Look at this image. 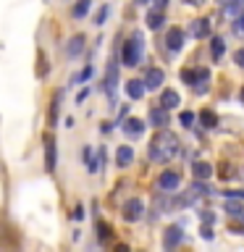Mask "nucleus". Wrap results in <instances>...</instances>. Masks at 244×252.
<instances>
[{"label": "nucleus", "mask_w": 244, "mask_h": 252, "mask_svg": "<svg viewBox=\"0 0 244 252\" xmlns=\"http://www.w3.org/2000/svg\"><path fill=\"white\" fill-rule=\"evenodd\" d=\"M123 131H126V137L139 139L142 134H145V121H139V118H126V121H123Z\"/></svg>", "instance_id": "nucleus-13"}, {"label": "nucleus", "mask_w": 244, "mask_h": 252, "mask_svg": "<svg viewBox=\"0 0 244 252\" xmlns=\"http://www.w3.org/2000/svg\"><path fill=\"white\" fill-rule=\"evenodd\" d=\"M234 61L239 63V66H244V47H242V50H236V53H234Z\"/></svg>", "instance_id": "nucleus-32"}, {"label": "nucleus", "mask_w": 244, "mask_h": 252, "mask_svg": "<svg viewBox=\"0 0 244 252\" xmlns=\"http://www.w3.org/2000/svg\"><path fill=\"white\" fill-rule=\"evenodd\" d=\"M242 218H244V216H242Z\"/></svg>", "instance_id": "nucleus-42"}, {"label": "nucleus", "mask_w": 244, "mask_h": 252, "mask_svg": "<svg viewBox=\"0 0 244 252\" xmlns=\"http://www.w3.org/2000/svg\"><path fill=\"white\" fill-rule=\"evenodd\" d=\"M189 34H192L194 39L210 37V19H194L192 27H189Z\"/></svg>", "instance_id": "nucleus-12"}, {"label": "nucleus", "mask_w": 244, "mask_h": 252, "mask_svg": "<svg viewBox=\"0 0 244 252\" xmlns=\"http://www.w3.org/2000/svg\"><path fill=\"white\" fill-rule=\"evenodd\" d=\"M102 90H105L110 100L116 97V90H118V63L116 61L108 63V74H105V82H102Z\"/></svg>", "instance_id": "nucleus-5"}, {"label": "nucleus", "mask_w": 244, "mask_h": 252, "mask_svg": "<svg viewBox=\"0 0 244 252\" xmlns=\"http://www.w3.org/2000/svg\"><path fill=\"white\" fill-rule=\"evenodd\" d=\"M163 21H165V16H163V11H157V8H152V11L147 13V27L150 29H160Z\"/></svg>", "instance_id": "nucleus-21"}, {"label": "nucleus", "mask_w": 244, "mask_h": 252, "mask_svg": "<svg viewBox=\"0 0 244 252\" xmlns=\"http://www.w3.org/2000/svg\"><path fill=\"white\" fill-rule=\"evenodd\" d=\"M97 239H100L102 244L113 239V228H110L108 223H102V220H100V223H97Z\"/></svg>", "instance_id": "nucleus-23"}, {"label": "nucleus", "mask_w": 244, "mask_h": 252, "mask_svg": "<svg viewBox=\"0 0 244 252\" xmlns=\"http://www.w3.org/2000/svg\"><path fill=\"white\" fill-rule=\"evenodd\" d=\"M226 213H228L231 218H239V216H244V213H242V205H239V202H231V200H228V205H226Z\"/></svg>", "instance_id": "nucleus-25"}, {"label": "nucleus", "mask_w": 244, "mask_h": 252, "mask_svg": "<svg viewBox=\"0 0 244 252\" xmlns=\"http://www.w3.org/2000/svg\"><path fill=\"white\" fill-rule=\"evenodd\" d=\"M139 58H142V32H134L131 39H126L121 47V63L134 68L139 63Z\"/></svg>", "instance_id": "nucleus-2"}, {"label": "nucleus", "mask_w": 244, "mask_h": 252, "mask_svg": "<svg viewBox=\"0 0 244 252\" xmlns=\"http://www.w3.org/2000/svg\"><path fill=\"white\" fill-rule=\"evenodd\" d=\"M200 121H202L205 129H215V126H218V113H215V110H210V108H205L200 113Z\"/></svg>", "instance_id": "nucleus-20"}, {"label": "nucleus", "mask_w": 244, "mask_h": 252, "mask_svg": "<svg viewBox=\"0 0 244 252\" xmlns=\"http://www.w3.org/2000/svg\"><path fill=\"white\" fill-rule=\"evenodd\" d=\"M131 160H134V147H129V145L118 147V153H116V165H118V168L131 165Z\"/></svg>", "instance_id": "nucleus-15"}, {"label": "nucleus", "mask_w": 244, "mask_h": 252, "mask_svg": "<svg viewBox=\"0 0 244 252\" xmlns=\"http://www.w3.org/2000/svg\"><path fill=\"white\" fill-rule=\"evenodd\" d=\"M184 3H186V5H202L205 0H184Z\"/></svg>", "instance_id": "nucleus-37"}, {"label": "nucleus", "mask_w": 244, "mask_h": 252, "mask_svg": "<svg viewBox=\"0 0 244 252\" xmlns=\"http://www.w3.org/2000/svg\"><path fill=\"white\" fill-rule=\"evenodd\" d=\"M108 5H102L100 11H97V16H94V24H97V27H102V24H105V19H108Z\"/></svg>", "instance_id": "nucleus-27"}, {"label": "nucleus", "mask_w": 244, "mask_h": 252, "mask_svg": "<svg viewBox=\"0 0 244 252\" xmlns=\"http://www.w3.org/2000/svg\"><path fill=\"white\" fill-rule=\"evenodd\" d=\"M176 153H179L176 134H171V131H165V129H157V134L150 139V147H147L150 160H152V163H168Z\"/></svg>", "instance_id": "nucleus-1"}, {"label": "nucleus", "mask_w": 244, "mask_h": 252, "mask_svg": "<svg viewBox=\"0 0 244 252\" xmlns=\"http://www.w3.org/2000/svg\"><path fill=\"white\" fill-rule=\"evenodd\" d=\"M179 184H181V176L176 171H163L160 176H157V189H160V192H176Z\"/></svg>", "instance_id": "nucleus-6"}, {"label": "nucleus", "mask_w": 244, "mask_h": 252, "mask_svg": "<svg viewBox=\"0 0 244 252\" xmlns=\"http://www.w3.org/2000/svg\"><path fill=\"white\" fill-rule=\"evenodd\" d=\"M58 108H61V92H55L53 102H50V116H47V124H50V126L58 124Z\"/></svg>", "instance_id": "nucleus-22"}, {"label": "nucleus", "mask_w": 244, "mask_h": 252, "mask_svg": "<svg viewBox=\"0 0 244 252\" xmlns=\"http://www.w3.org/2000/svg\"><path fill=\"white\" fill-rule=\"evenodd\" d=\"M121 216H123L126 223H137V220L145 216V202H142L139 197H131V200H126Z\"/></svg>", "instance_id": "nucleus-4"}, {"label": "nucleus", "mask_w": 244, "mask_h": 252, "mask_svg": "<svg viewBox=\"0 0 244 252\" xmlns=\"http://www.w3.org/2000/svg\"><path fill=\"white\" fill-rule=\"evenodd\" d=\"M110 129H113V124H102V126H100V131H102V134H108Z\"/></svg>", "instance_id": "nucleus-35"}, {"label": "nucleus", "mask_w": 244, "mask_h": 252, "mask_svg": "<svg viewBox=\"0 0 244 252\" xmlns=\"http://www.w3.org/2000/svg\"><path fill=\"white\" fill-rule=\"evenodd\" d=\"M74 218H76V220H82V218H84V208H82V205H76V210H74Z\"/></svg>", "instance_id": "nucleus-34"}, {"label": "nucleus", "mask_w": 244, "mask_h": 252, "mask_svg": "<svg viewBox=\"0 0 244 252\" xmlns=\"http://www.w3.org/2000/svg\"><path fill=\"white\" fill-rule=\"evenodd\" d=\"M116 252H131V250H129V247H126V244H121V247H118Z\"/></svg>", "instance_id": "nucleus-38"}, {"label": "nucleus", "mask_w": 244, "mask_h": 252, "mask_svg": "<svg viewBox=\"0 0 244 252\" xmlns=\"http://www.w3.org/2000/svg\"><path fill=\"white\" fill-rule=\"evenodd\" d=\"M90 76H92V66H87V68L82 71V74L76 76V82H87V79H90Z\"/></svg>", "instance_id": "nucleus-31"}, {"label": "nucleus", "mask_w": 244, "mask_h": 252, "mask_svg": "<svg viewBox=\"0 0 244 252\" xmlns=\"http://www.w3.org/2000/svg\"><path fill=\"white\" fill-rule=\"evenodd\" d=\"M84 97H87V90H82V92L76 94V102H84Z\"/></svg>", "instance_id": "nucleus-36"}, {"label": "nucleus", "mask_w": 244, "mask_h": 252, "mask_svg": "<svg viewBox=\"0 0 244 252\" xmlns=\"http://www.w3.org/2000/svg\"><path fill=\"white\" fill-rule=\"evenodd\" d=\"M200 234H202V239H213V226L205 223V226L200 228Z\"/></svg>", "instance_id": "nucleus-30"}, {"label": "nucleus", "mask_w": 244, "mask_h": 252, "mask_svg": "<svg viewBox=\"0 0 244 252\" xmlns=\"http://www.w3.org/2000/svg\"><path fill=\"white\" fill-rule=\"evenodd\" d=\"M150 3H152V5L157 8V11H163V8L168 5V0H150Z\"/></svg>", "instance_id": "nucleus-33"}, {"label": "nucleus", "mask_w": 244, "mask_h": 252, "mask_svg": "<svg viewBox=\"0 0 244 252\" xmlns=\"http://www.w3.org/2000/svg\"><path fill=\"white\" fill-rule=\"evenodd\" d=\"M134 3H137V5H147L150 0H134Z\"/></svg>", "instance_id": "nucleus-39"}, {"label": "nucleus", "mask_w": 244, "mask_h": 252, "mask_svg": "<svg viewBox=\"0 0 244 252\" xmlns=\"http://www.w3.org/2000/svg\"><path fill=\"white\" fill-rule=\"evenodd\" d=\"M181 239H184V231H181L179 226H168L163 234V250L165 252H173L181 244Z\"/></svg>", "instance_id": "nucleus-7"}, {"label": "nucleus", "mask_w": 244, "mask_h": 252, "mask_svg": "<svg viewBox=\"0 0 244 252\" xmlns=\"http://www.w3.org/2000/svg\"><path fill=\"white\" fill-rule=\"evenodd\" d=\"M242 102H244V90H242Z\"/></svg>", "instance_id": "nucleus-40"}, {"label": "nucleus", "mask_w": 244, "mask_h": 252, "mask_svg": "<svg viewBox=\"0 0 244 252\" xmlns=\"http://www.w3.org/2000/svg\"><path fill=\"white\" fill-rule=\"evenodd\" d=\"M210 50H213V58L220 61V55H223V50H226L223 39H220V37H213V39H210Z\"/></svg>", "instance_id": "nucleus-24"}, {"label": "nucleus", "mask_w": 244, "mask_h": 252, "mask_svg": "<svg viewBox=\"0 0 244 252\" xmlns=\"http://www.w3.org/2000/svg\"><path fill=\"white\" fill-rule=\"evenodd\" d=\"M192 173H194V179L205 181V179H210V176H213V165L200 160V163H194V165H192Z\"/></svg>", "instance_id": "nucleus-18"}, {"label": "nucleus", "mask_w": 244, "mask_h": 252, "mask_svg": "<svg viewBox=\"0 0 244 252\" xmlns=\"http://www.w3.org/2000/svg\"><path fill=\"white\" fill-rule=\"evenodd\" d=\"M179 102H181V97H179V92H176V90H165V92L160 94V105H163L165 110L176 108Z\"/></svg>", "instance_id": "nucleus-17"}, {"label": "nucleus", "mask_w": 244, "mask_h": 252, "mask_svg": "<svg viewBox=\"0 0 244 252\" xmlns=\"http://www.w3.org/2000/svg\"><path fill=\"white\" fill-rule=\"evenodd\" d=\"M223 194L228 197V200H231V197H236V200H244V192H242V189H226Z\"/></svg>", "instance_id": "nucleus-29"}, {"label": "nucleus", "mask_w": 244, "mask_h": 252, "mask_svg": "<svg viewBox=\"0 0 244 252\" xmlns=\"http://www.w3.org/2000/svg\"><path fill=\"white\" fill-rule=\"evenodd\" d=\"M90 8H92V0H76L74 8H71V16H74V19H84V16L90 13Z\"/></svg>", "instance_id": "nucleus-19"}, {"label": "nucleus", "mask_w": 244, "mask_h": 252, "mask_svg": "<svg viewBox=\"0 0 244 252\" xmlns=\"http://www.w3.org/2000/svg\"><path fill=\"white\" fill-rule=\"evenodd\" d=\"M220 3H223V5H226V3H228V0H220Z\"/></svg>", "instance_id": "nucleus-41"}, {"label": "nucleus", "mask_w": 244, "mask_h": 252, "mask_svg": "<svg viewBox=\"0 0 244 252\" xmlns=\"http://www.w3.org/2000/svg\"><path fill=\"white\" fill-rule=\"evenodd\" d=\"M168 110H165L163 105H155L152 110H150V124L155 126V129H165L168 126Z\"/></svg>", "instance_id": "nucleus-11"}, {"label": "nucleus", "mask_w": 244, "mask_h": 252, "mask_svg": "<svg viewBox=\"0 0 244 252\" xmlns=\"http://www.w3.org/2000/svg\"><path fill=\"white\" fill-rule=\"evenodd\" d=\"M194 118H197V116L192 113V110H184V113H181V124H184V126H186V129H189V126H192V124H194Z\"/></svg>", "instance_id": "nucleus-28"}, {"label": "nucleus", "mask_w": 244, "mask_h": 252, "mask_svg": "<svg viewBox=\"0 0 244 252\" xmlns=\"http://www.w3.org/2000/svg\"><path fill=\"white\" fill-rule=\"evenodd\" d=\"M239 8H242V3H239V0H228V3H226V13H231V16H239Z\"/></svg>", "instance_id": "nucleus-26"}, {"label": "nucleus", "mask_w": 244, "mask_h": 252, "mask_svg": "<svg viewBox=\"0 0 244 252\" xmlns=\"http://www.w3.org/2000/svg\"><path fill=\"white\" fill-rule=\"evenodd\" d=\"M45 171L53 173L55 171V163H58V153H55V139L50 134H45Z\"/></svg>", "instance_id": "nucleus-8"}, {"label": "nucleus", "mask_w": 244, "mask_h": 252, "mask_svg": "<svg viewBox=\"0 0 244 252\" xmlns=\"http://www.w3.org/2000/svg\"><path fill=\"white\" fill-rule=\"evenodd\" d=\"M84 34H76V37H71L68 39V45H66V55L68 58H79V55L84 53Z\"/></svg>", "instance_id": "nucleus-14"}, {"label": "nucleus", "mask_w": 244, "mask_h": 252, "mask_svg": "<svg viewBox=\"0 0 244 252\" xmlns=\"http://www.w3.org/2000/svg\"><path fill=\"white\" fill-rule=\"evenodd\" d=\"M208 79H210V68H197V71H192V68H184L181 71V82L184 84H192V87H197V92H205L208 90Z\"/></svg>", "instance_id": "nucleus-3"}, {"label": "nucleus", "mask_w": 244, "mask_h": 252, "mask_svg": "<svg viewBox=\"0 0 244 252\" xmlns=\"http://www.w3.org/2000/svg\"><path fill=\"white\" fill-rule=\"evenodd\" d=\"M126 94H129L131 100H142L145 97V84H142L139 79H129V82H126Z\"/></svg>", "instance_id": "nucleus-16"}, {"label": "nucleus", "mask_w": 244, "mask_h": 252, "mask_svg": "<svg viewBox=\"0 0 244 252\" xmlns=\"http://www.w3.org/2000/svg\"><path fill=\"white\" fill-rule=\"evenodd\" d=\"M165 47H168L171 53H179L181 47H184V32L179 27H171L168 29V37H165Z\"/></svg>", "instance_id": "nucleus-9"}, {"label": "nucleus", "mask_w": 244, "mask_h": 252, "mask_svg": "<svg viewBox=\"0 0 244 252\" xmlns=\"http://www.w3.org/2000/svg\"><path fill=\"white\" fill-rule=\"evenodd\" d=\"M165 82V74L160 68H147V74H145V90L150 92V90H160V84Z\"/></svg>", "instance_id": "nucleus-10"}]
</instances>
